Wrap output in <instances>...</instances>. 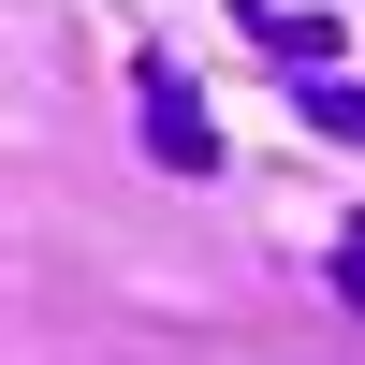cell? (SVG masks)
I'll use <instances>...</instances> for the list:
<instances>
[{"instance_id": "cell-1", "label": "cell", "mask_w": 365, "mask_h": 365, "mask_svg": "<svg viewBox=\"0 0 365 365\" xmlns=\"http://www.w3.org/2000/svg\"><path fill=\"white\" fill-rule=\"evenodd\" d=\"M132 117H146V161H161V175H205V161H220V117L190 103L175 58H132Z\"/></svg>"}, {"instance_id": "cell-2", "label": "cell", "mask_w": 365, "mask_h": 365, "mask_svg": "<svg viewBox=\"0 0 365 365\" xmlns=\"http://www.w3.org/2000/svg\"><path fill=\"white\" fill-rule=\"evenodd\" d=\"M292 117L336 132V146H365V73H292Z\"/></svg>"}, {"instance_id": "cell-3", "label": "cell", "mask_w": 365, "mask_h": 365, "mask_svg": "<svg viewBox=\"0 0 365 365\" xmlns=\"http://www.w3.org/2000/svg\"><path fill=\"white\" fill-rule=\"evenodd\" d=\"M336 307H365V220L336 234Z\"/></svg>"}]
</instances>
